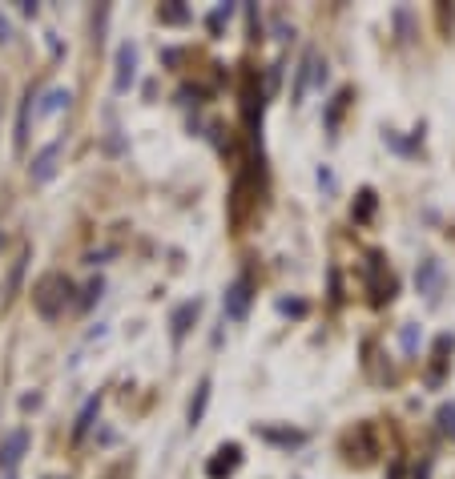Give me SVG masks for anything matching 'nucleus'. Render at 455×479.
<instances>
[{"mask_svg": "<svg viewBox=\"0 0 455 479\" xmlns=\"http://www.w3.org/2000/svg\"><path fill=\"white\" fill-rule=\"evenodd\" d=\"M69 294H73V282L65 274H44L36 279L33 287V306L41 318H61L65 306H69Z\"/></svg>", "mask_w": 455, "mask_h": 479, "instance_id": "1", "label": "nucleus"}, {"mask_svg": "<svg viewBox=\"0 0 455 479\" xmlns=\"http://www.w3.org/2000/svg\"><path fill=\"white\" fill-rule=\"evenodd\" d=\"M250 290H255V287H250V279H246V274H242V279H234V287L226 290V318H234V323H238V318H246V310H250V298H255Z\"/></svg>", "mask_w": 455, "mask_h": 479, "instance_id": "2", "label": "nucleus"}, {"mask_svg": "<svg viewBox=\"0 0 455 479\" xmlns=\"http://www.w3.org/2000/svg\"><path fill=\"white\" fill-rule=\"evenodd\" d=\"M133 77H137V49H133V44H122V49H117V77H114V89H117V93H129Z\"/></svg>", "mask_w": 455, "mask_h": 479, "instance_id": "3", "label": "nucleus"}, {"mask_svg": "<svg viewBox=\"0 0 455 479\" xmlns=\"http://www.w3.org/2000/svg\"><path fill=\"white\" fill-rule=\"evenodd\" d=\"M25 452H28V431L25 428L12 431V436H4V444H0V467L17 471V463H20V455Z\"/></svg>", "mask_w": 455, "mask_h": 479, "instance_id": "4", "label": "nucleus"}, {"mask_svg": "<svg viewBox=\"0 0 455 479\" xmlns=\"http://www.w3.org/2000/svg\"><path fill=\"white\" fill-rule=\"evenodd\" d=\"M57 161H61V145H44L41 153L33 157V166H28V174H33V182H49V177L57 174Z\"/></svg>", "mask_w": 455, "mask_h": 479, "instance_id": "5", "label": "nucleus"}, {"mask_svg": "<svg viewBox=\"0 0 455 479\" xmlns=\"http://www.w3.org/2000/svg\"><path fill=\"white\" fill-rule=\"evenodd\" d=\"M198 310H201V302L193 298V302H182L174 310V318H169V326H174V342H182L185 339V331L193 326V318H198Z\"/></svg>", "mask_w": 455, "mask_h": 479, "instance_id": "6", "label": "nucleus"}, {"mask_svg": "<svg viewBox=\"0 0 455 479\" xmlns=\"http://www.w3.org/2000/svg\"><path fill=\"white\" fill-rule=\"evenodd\" d=\"M206 403H210V379H201L198 391H193V399H190V411H185V423H190V428H198V423H201Z\"/></svg>", "mask_w": 455, "mask_h": 479, "instance_id": "7", "label": "nucleus"}, {"mask_svg": "<svg viewBox=\"0 0 455 479\" xmlns=\"http://www.w3.org/2000/svg\"><path fill=\"white\" fill-rule=\"evenodd\" d=\"M234 467H238V447H222L218 459H210V467L206 471H210V479H226Z\"/></svg>", "mask_w": 455, "mask_h": 479, "instance_id": "8", "label": "nucleus"}, {"mask_svg": "<svg viewBox=\"0 0 455 479\" xmlns=\"http://www.w3.org/2000/svg\"><path fill=\"white\" fill-rule=\"evenodd\" d=\"M97 411H101V395H93V399L81 407V415H77V423H73V439H85V431L93 428V419H97Z\"/></svg>", "mask_w": 455, "mask_h": 479, "instance_id": "9", "label": "nucleus"}, {"mask_svg": "<svg viewBox=\"0 0 455 479\" xmlns=\"http://www.w3.org/2000/svg\"><path fill=\"white\" fill-rule=\"evenodd\" d=\"M158 20H161V25H182V20H185V9H177V4H166V9H158Z\"/></svg>", "mask_w": 455, "mask_h": 479, "instance_id": "10", "label": "nucleus"}, {"mask_svg": "<svg viewBox=\"0 0 455 479\" xmlns=\"http://www.w3.org/2000/svg\"><path fill=\"white\" fill-rule=\"evenodd\" d=\"M97 298H101V279L89 282V287H85V294H81V310H89V306H93Z\"/></svg>", "mask_w": 455, "mask_h": 479, "instance_id": "11", "label": "nucleus"}, {"mask_svg": "<svg viewBox=\"0 0 455 479\" xmlns=\"http://www.w3.org/2000/svg\"><path fill=\"white\" fill-rule=\"evenodd\" d=\"M435 282H439V271H435V262H428V266H423V279H420V287L435 290Z\"/></svg>", "mask_w": 455, "mask_h": 479, "instance_id": "12", "label": "nucleus"}, {"mask_svg": "<svg viewBox=\"0 0 455 479\" xmlns=\"http://www.w3.org/2000/svg\"><path fill=\"white\" fill-rule=\"evenodd\" d=\"M439 423H443V431H455V407H443V411H439Z\"/></svg>", "mask_w": 455, "mask_h": 479, "instance_id": "13", "label": "nucleus"}, {"mask_svg": "<svg viewBox=\"0 0 455 479\" xmlns=\"http://www.w3.org/2000/svg\"><path fill=\"white\" fill-rule=\"evenodd\" d=\"M9 33H12V28H9V20L0 17V41H9Z\"/></svg>", "mask_w": 455, "mask_h": 479, "instance_id": "14", "label": "nucleus"}, {"mask_svg": "<svg viewBox=\"0 0 455 479\" xmlns=\"http://www.w3.org/2000/svg\"><path fill=\"white\" fill-rule=\"evenodd\" d=\"M49 479H69V475H49Z\"/></svg>", "mask_w": 455, "mask_h": 479, "instance_id": "15", "label": "nucleus"}]
</instances>
